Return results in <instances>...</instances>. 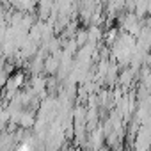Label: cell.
<instances>
[{"mask_svg":"<svg viewBox=\"0 0 151 151\" xmlns=\"http://www.w3.org/2000/svg\"><path fill=\"white\" fill-rule=\"evenodd\" d=\"M43 66H45V71L46 73H55L59 69V60H57V57H48L43 62Z\"/></svg>","mask_w":151,"mask_h":151,"instance_id":"1","label":"cell"},{"mask_svg":"<svg viewBox=\"0 0 151 151\" xmlns=\"http://www.w3.org/2000/svg\"><path fill=\"white\" fill-rule=\"evenodd\" d=\"M9 4H13L14 7L25 11V9H30L32 7V0H9Z\"/></svg>","mask_w":151,"mask_h":151,"instance_id":"2","label":"cell"}]
</instances>
